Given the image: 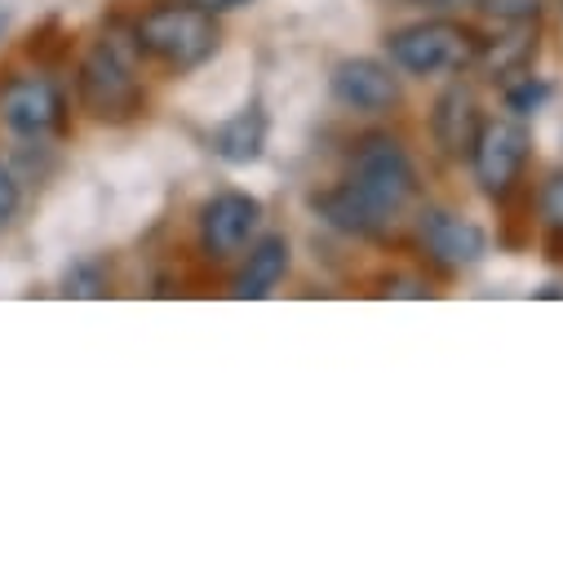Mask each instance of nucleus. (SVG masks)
<instances>
[{"instance_id": "14", "label": "nucleus", "mask_w": 563, "mask_h": 563, "mask_svg": "<svg viewBox=\"0 0 563 563\" xmlns=\"http://www.w3.org/2000/svg\"><path fill=\"white\" fill-rule=\"evenodd\" d=\"M537 58H541V23H515V27H497L493 36H484L475 71H484V80L493 85H506L532 71Z\"/></svg>"}, {"instance_id": "12", "label": "nucleus", "mask_w": 563, "mask_h": 563, "mask_svg": "<svg viewBox=\"0 0 563 563\" xmlns=\"http://www.w3.org/2000/svg\"><path fill=\"white\" fill-rule=\"evenodd\" d=\"M209 152L213 161H222L227 169H249L266 156V143H271V115L266 107L253 98V102H240L231 107L227 115H218L209 124Z\"/></svg>"}, {"instance_id": "11", "label": "nucleus", "mask_w": 563, "mask_h": 563, "mask_svg": "<svg viewBox=\"0 0 563 563\" xmlns=\"http://www.w3.org/2000/svg\"><path fill=\"white\" fill-rule=\"evenodd\" d=\"M307 205H311L320 227H329L333 235L355 240V244H386V240H395V227H399L382 209H373L346 178H338L329 187H316L307 196Z\"/></svg>"}, {"instance_id": "22", "label": "nucleus", "mask_w": 563, "mask_h": 563, "mask_svg": "<svg viewBox=\"0 0 563 563\" xmlns=\"http://www.w3.org/2000/svg\"><path fill=\"white\" fill-rule=\"evenodd\" d=\"M404 5L421 10V14H453V10H466L475 0H404Z\"/></svg>"}, {"instance_id": "26", "label": "nucleus", "mask_w": 563, "mask_h": 563, "mask_svg": "<svg viewBox=\"0 0 563 563\" xmlns=\"http://www.w3.org/2000/svg\"><path fill=\"white\" fill-rule=\"evenodd\" d=\"M559 14H563V0H559Z\"/></svg>"}, {"instance_id": "17", "label": "nucleus", "mask_w": 563, "mask_h": 563, "mask_svg": "<svg viewBox=\"0 0 563 563\" xmlns=\"http://www.w3.org/2000/svg\"><path fill=\"white\" fill-rule=\"evenodd\" d=\"M27 58L36 63V71H58L67 58H71V49H76V36L58 23V19H45L41 27H32V36H27Z\"/></svg>"}, {"instance_id": "1", "label": "nucleus", "mask_w": 563, "mask_h": 563, "mask_svg": "<svg viewBox=\"0 0 563 563\" xmlns=\"http://www.w3.org/2000/svg\"><path fill=\"white\" fill-rule=\"evenodd\" d=\"M143 54L129 32H102L76 63V107L107 129L137 124L152 111V89L143 76Z\"/></svg>"}, {"instance_id": "23", "label": "nucleus", "mask_w": 563, "mask_h": 563, "mask_svg": "<svg viewBox=\"0 0 563 563\" xmlns=\"http://www.w3.org/2000/svg\"><path fill=\"white\" fill-rule=\"evenodd\" d=\"M196 5L209 10V14H218V19H227V14H240V10L257 5V0H196Z\"/></svg>"}, {"instance_id": "8", "label": "nucleus", "mask_w": 563, "mask_h": 563, "mask_svg": "<svg viewBox=\"0 0 563 563\" xmlns=\"http://www.w3.org/2000/svg\"><path fill=\"white\" fill-rule=\"evenodd\" d=\"M262 200L244 187H222L200 200L196 209V253L209 266H231L249 253V244L262 235Z\"/></svg>"}, {"instance_id": "6", "label": "nucleus", "mask_w": 563, "mask_h": 563, "mask_svg": "<svg viewBox=\"0 0 563 563\" xmlns=\"http://www.w3.org/2000/svg\"><path fill=\"white\" fill-rule=\"evenodd\" d=\"M412 249L435 275H466L488 262L493 235L484 222H475L449 205H417L412 209Z\"/></svg>"}, {"instance_id": "15", "label": "nucleus", "mask_w": 563, "mask_h": 563, "mask_svg": "<svg viewBox=\"0 0 563 563\" xmlns=\"http://www.w3.org/2000/svg\"><path fill=\"white\" fill-rule=\"evenodd\" d=\"M497 89H501V107H506V115H515V120H532V115H541V111L550 107V98H554V80L541 76L537 67L523 71V76H515V80H506V85H497Z\"/></svg>"}, {"instance_id": "3", "label": "nucleus", "mask_w": 563, "mask_h": 563, "mask_svg": "<svg viewBox=\"0 0 563 563\" xmlns=\"http://www.w3.org/2000/svg\"><path fill=\"white\" fill-rule=\"evenodd\" d=\"M484 32L453 14H421L382 36V58L408 80H449L475 71Z\"/></svg>"}, {"instance_id": "19", "label": "nucleus", "mask_w": 563, "mask_h": 563, "mask_svg": "<svg viewBox=\"0 0 563 563\" xmlns=\"http://www.w3.org/2000/svg\"><path fill=\"white\" fill-rule=\"evenodd\" d=\"M550 0H475V14L484 23L497 27H515V23H541Z\"/></svg>"}, {"instance_id": "25", "label": "nucleus", "mask_w": 563, "mask_h": 563, "mask_svg": "<svg viewBox=\"0 0 563 563\" xmlns=\"http://www.w3.org/2000/svg\"><path fill=\"white\" fill-rule=\"evenodd\" d=\"M537 298H563V285H545Z\"/></svg>"}, {"instance_id": "16", "label": "nucleus", "mask_w": 563, "mask_h": 563, "mask_svg": "<svg viewBox=\"0 0 563 563\" xmlns=\"http://www.w3.org/2000/svg\"><path fill=\"white\" fill-rule=\"evenodd\" d=\"M111 289H115V271L107 257H76L58 279L63 298H111Z\"/></svg>"}, {"instance_id": "24", "label": "nucleus", "mask_w": 563, "mask_h": 563, "mask_svg": "<svg viewBox=\"0 0 563 563\" xmlns=\"http://www.w3.org/2000/svg\"><path fill=\"white\" fill-rule=\"evenodd\" d=\"M541 253H545V262L563 266V231H541Z\"/></svg>"}, {"instance_id": "20", "label": "nucleus", "mask_w": 563, "mask_h": 563, "mask_svg": "<svg viewBox=\"0 0 563 563\" xmlns=\"http://www.w3.org/2000/svg\"><path fill=\"white\" fill-rule=\"evenodd\" d=\"M23 178L10 161H0V235H5L19 218H23Z\"/></svg>"}, {"instance_id": "4", "label": "nucleus", "mask_w": 563, "mask_h": 563, "mask_svg": "<svg viewBox=\"0 0 563 563\" xmlns=\"http://www.w3.org/2000/svg\"><path fill=\"white\" fill-rule=\"evenodd\" d=\"M373 209H382L390 222H404L421 205V169L408 143L390 129H364L351 152H346V174H342Z\"/></svg>"}, {"instance_id": "18", "label": "nucleus", "mask_w": 563, "mask_h": 563, "mask_svg": "<svg viewBox=\"0 0 563 563\" xmlns=\"http://www.w3.org/2000/svg\"><path fill=\"white\" fill-rule=\"evenodd\" d=\"M532 213L541 231H563V165L545 169L532 191Z\"/></svg>"}, {"instance_id": "10", "label": "nucleus", "mask_w": 563, "mask_h": 563, "mask_svg": "<svg viewBox=\"0 0 563 563\" xmlns=\"http://www.w3.org/2000/svg\"><path fill=\"white\" fill-rule=\"evenodd\" d=\"M484 115H488V111H484V102H479V89H475L466 76H449V85L435 93V102H431V111H427L431 147H435L449 165H466Z\"/></svg>"}, {"instance_id": "5", "label": "nucleus", "mask_w": 563, "mask_h": 563, "mask_svg": "<svg viewBox=\"0 0 563 563\" xmlns=\"http://www.w3.org/2000/svg\"><path fill=\"white\" fill-rule=\"evenodd\" d=\"M528 165H532V129L515 115H484L475 147L466 156L471 183L484 200L506 205L510 196L528 191Z\"/></svg>"}, {"instance_id": "21", "label": "nucleus", "mask_w": 563, "mask_h": 563, "mask_svg": "<svg viewBox=\"0 0 563 563\" xmlns=\"http://www.w3.org/2000/svg\"><path fill=\"white\" fill-rule=\"evenodd\" d=\"M382 294L386 298H431V279L408 275V271H390V275H382Z\"/></svg>"}, {"instance_id": "9", "label": "nucleus", "mask_w": 563, "mask_h": 563, "mask_svg": "<svg viewBox=\"0 0 563 563\" xmlns=\"http://www.w3.org/2000/svg\"><path fill=\"white\" fill-rule=\"evenodd\" d=\"M329 98L360 120H386L404 107V76L386 58L351 54L329 67Z\"/></svg>"}, {"instance_id": "7", "label": "nucleus", "mask_w": 563, "mask_h": 563, "mask_svg": "<svg viewBox=\"0 0 563 563\" xmlns=\"http://www.w3.org/2000/svg\"><path fill=\"white\" fill-rule=\"evenodd\" d=\"M0 129L14 143H58L71 129V98L49 71L10 76L0 85Z\"/></svg>"}, {"instance_id": "13", "label": "nucleus", "mask_w": 563, "mask_h": 563, "mask_svg": "<svg viewBox=\"0 0 563 563\" xmlns=\"http://www.w3.org/2000/svg\"><path fill=\"white\" fill-rule=\"evenodd\" d=\"M289 271H294V244H289V235L285 231H262L249 244V253L240 257L235 275H231V298H240V302H266L289 279Z\"/></svg>"}, {"instance_id": "2", "label": "nucleus", "mask_w": 563, "mask_h": 563, "mask_svg": "<svg viewBox=\"0 0 563 563\" xmlns=\"http://www.w3.org/2000/svg\"><path fill=\"white\" fill-rule=\"evenodd\" d=\"M129 41L143 63L169 76H196L222 54V19L196 0H147L129 23Z\"/></svg>"}]
</instances>
